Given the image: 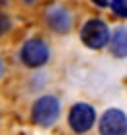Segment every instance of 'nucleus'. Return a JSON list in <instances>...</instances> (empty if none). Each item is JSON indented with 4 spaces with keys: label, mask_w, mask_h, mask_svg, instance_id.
<instances>
[{
    "label": "nucleus",
    "mask_w": 127,
    "mask_h": 135,
    "mask_svg": "<svg viewBox=\"0 0 127 135\" xmlns=\"http://www.w3.org/2000/svg\"><path fill=\"white\" fill-rule=\"evenodd\" d=\"M59 112H61V106H59V100L55 96H41L33 104L31 119L37 125H41V127H49V125H53L57 122Z\"/></svg>",
    "instance_id": "nucleus-1"
},
{
    "label": "nucleus",
    "mask_w": 127,
    "mask_h": 135,
    "mask_svg": "<svg viewBox=\"0 0 127 135\" xmlns=\"http://www.w3.org/2000/svg\"><path fill=\"white\" fill-rule=\"evenodd\" d=\"M80 37L88 47L102 49L110 41V30H108V26L102 20H90V22L84 24L82 31H80Z\"/></svg>",
    "instance_id": "nucleus-2"
},
{
    "label": "nucleus",
    "mask_w": 127,
    "mask_h": 135,
    "mask_svg": "<svg viewBox=\"0 0 127 135\" xmlns=\"http://www.w3.org/2000/svg\"><path fill=\"white\" fill-rule=\"evenodd\" d=\"M96 122V112L90 104H76L72 106V110H70L69 114V125L72 127V131L76 133H86L88 129L94 125Z\"/></svg>",
    "instance_id": "nucleus-3"
},
{
    "label": "nucleus",
    "mask_w": 127,
    "mask_h": 135,
    "mask_svg": "<svg viewBox=\"0 0 127 135\" xmlns=\"http://www.w3.org/2000/svg\"><path fill=\"white\" fill-rule=\"evenodd\" d=\"M127 133V115L117 108L104 112L100 119V135H125Z\"/></svg>",
    "instance_id": "nucleus-4"
},
{
    "label": "nucleus",
    "mask_w": 127,
    "mask_h": 135,
    "mask_svg": "<svg viewBox=\"0 0 127 135\" xmlns=\"http://www.w3.org/2000/svg\"><path fill=\"white\" fill-rule=\"evenodd\" d=\"M20 57L27 67H41L49 59V47L41 39H30L23 43Z\"/></svg>",
    "instance_id": "nucleus-5"
},
{
    "label": "nucleus",
    "mask_w": 127,
    "mask_h": 135,
    "mask_svg": "<svg viewBox=\"0 0 127 135\" xmlns=\"http://www.w3.org/2000/svg\"><path fill=\"white\" fill-rule=\"evenodd\" d=\"M47 24L53 27L59 33H65V31L70 30L72 26V18H70V12L63 6H51L47 10Z\"/></svg>",
    "instance_id": "nucleus-6"
},
{
    "label": "nucleus",
    "mask_w": 127,
    "mask_h": 135,
    "mask_svg": "<svg viewBox=\"0 0 127 135\" xmlns=\"http://www.w3.org/2000/svg\"><path fill=\"white\" fill-rule=\"evenodd\" d=\"M111 51L117 57H127V27H117L111 37Z\"/></svg>",
    "instance_id": "nucleus-7"
},
{
    "label": "nucleus",
    "mask_w": 127,
    "mask_h": 135,
    "mask_svg": "<svg viewBox=\"0 0 127 135\" xmlns=\"http://www.w3.org/2000/svg\"><path fill=\"white\" fill-rule=\"evenodd\" d=\"M111 10L119 18H127V0H111Z\"/></svg>",
    "instance_id": "nucleus-8"
},
{
    "label": "nucleus",
    "mask_w": 127,
    "mask_h": 135,
    "mask_svg": "<svg viewBox=\"0 0 127 135\" xmlns=\"http://www.w3.org/2000/svg\"><path fill=\"white\" fill-rule=\"evenodd\" d=\"M8 30H10V20L4 14H0V35H4Z\"/></svg>",
    "instance_id": "nucleus-9"
},
{
    "label": "nucleus",
    "mask_w": 127,
    "mask_h": 135,
    "mask_svg": "<svg viewBox=\"0 0 127 135\" xmlns=\"http://www.w3.org/2000/svg\"><path fill=\"white\" fill-rule=\"evenodd\" d=\"M94 4H98V6H108L110 4V0H92Z\"/></svg>",
    "instance_id": "nucleus-10"
},
{
    "label": "nucleus",
    "mask_w": 127,
    "mask_h": 135,
    "mask_svg": "<svg viewBox=\"0 0 127 135\" xmlns=\"http://www.w3.org/2000/svg\"><path fill=\"white\" fill-rule=\"evenodd\" d=\"M2 73H4V65H2V59H0V76H2Z\"/></svg>",
    "instance_id": "nucleus-11"
},
{
    "label": "nucleus",
    "mask_w": 127,
    "mask_h": 135,
    "mask_svg": "<svg viewBox=\"0 0 127 135\" xmlns=\"http://www.w3.org/2000/svg\"><path fill=\"white\" fill-rule=\"evenodd\" d=\"M30 2H31V0H30Z\"/></svg>",
    "instance_id": "nucleus-12"
}]
</instances>
